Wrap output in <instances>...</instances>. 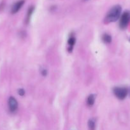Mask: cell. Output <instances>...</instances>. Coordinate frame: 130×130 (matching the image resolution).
Segmentation results:
<instances>
[{
	"mask_svg": "<svg viewBox=\"0 0 130 130\" xmlns=\"http://www.w3.org/2000/svg\"><path fill=\"white\" fill-rule=\"evenodd\" d=\"M122 12V8L120 5H115L113 6L106 15L104 19V22L108 24L114 22L120 19Z\"/></svg>",
	"mask_w": 130,
	"mask_h": 130,
	"instance_id": "cell-1",
	"label": "cell"
},
{
	"mask_svg": "<svg viewBox=\"0 0 130 130\" xmlns=\"http://www.w3.org/2000/svg\"><path fill=\"white\" fill-rule=\"evenodd\" d=\"M113 93L115 96L119 100H124L128 93V90L126 87L117 86L113 88Z\"/></svg>",
	"mask_w": 130,
	"mask_h": 130,
	"instance_id": "cell-2",
	"label": "cell"
},
{
	"mask_svg": "<svg viewBox=\"0 0 130 130\" xmlns=\"http://www.w3.org/2000/svg\"><path fill=\"white\" fill-rule=\"evenodd\" d=\"M130 22V11H125L120 17L119 27L121 29H125Z\"/></svg>",
	"mask_w": 130,
	"mask_h": 130,
	"instance_id": "cell-3",
	"label": "cell"
},
{
	"mask_svg": "<svg viewBox=\"0 0 130 130\" xmlns=\"http://www.w3.org/2000/svg\"><path fill=\"white\" fill-rule=\"evenodd\" d=\"M8 104L9 110H10V112L15 113L17 110L19 105H18L17 100L14 96H10L9 98L8 101Z\"/></svg>",
	"mask_w": 130,
	"mask_h": 130,
	"instance_id": "cell-4",
	"label": "cell"
},
{
	"mask_svg": "<svg viewBox=\"0 0 130 130\" xmlns=\"http://www.w3.org/2000/svg\"><path fill=\"white\" fill-rule=\"evenodd\" d=\"M25 1L24 0H20V1H17V2L15 3L14 5L12 6L11 9V13L12 14H15L16 13H17L19 10L21 9V8L22 7L23 5L24 4Z\"/></svg>",
	"mask_w": 130,
	"mask_h": 130,
	"instance_id": "cell-5",
	"label": "cell"
},
{
	"mask_svg": "<svg viewBox=\"0 0 130 130\" xmlns=\"http://www.w3.org/2000/svg\"><path fill=\"white\" fill-rule=\"evenodd\" d=\"M75 43H76V38L74 36V35L71 34L68 39V51L70 53L72 52Z\"/></svg>",
	"mask_w": 130,
	"mask_h": 130,
	"instance_id": "cell-6",
	"label": "cell"
},
{
	"mask_svg": "<svg viewBox=\"0 0 130 130\" xmlns=\"http://www.w3.org/2000/svg\"><path fill=\"white\" fill-rule=\"evenodd\" d=\"M95 100H96V95L94 94H90L88 96V97L87 98V105L89 107H92L95 103Z\"/></svg>",
	"mask_w": 130,
	"mask_h": 130,
	"instance_id": "cell-7",
	"label": "cell"
},
{
	"mask_svg": "<svg viewBox=\"0 0 130 130\" xmlns=\"http://www.w3.org/2000/svg\"><path fill=\"white\" fill-rule=\"evenodd\" d=\"M87 125L89 130H95L96 126V120L95 118H90L88 121Z\"/></svg>",
	"mask_w": 130,
	"mask_h": 130,
	"instance_id": "cell-8",
	"label": "cell"
},
{
	"mask_svg": "<svg viewBox=\"0 0 130 130\" xmlns=\"http://www.w3.org/2000/svg\"><path fill=\"white\" fill-rule=\"evenodd\" d=\"M101 39L103 43H105V44H110L112 42V38L110 34L105 33V34H103L101 37Z\"/></svg>",
	"mask_w": 130,
	"mask_h": 130,
	"instance_id": "cell-9",
	"label": "cell"
},
{
	"mask_svg": "<svg viewBox=\"0 0 130 130\" xmlns=\"http://www.w3.org/2000/svg\"><path fill=\"white\" fill-rule=\"evenodd\" d=\"M34 7L33 6H31V8H29V10H28V13H27V17H26V20H25V22H26V24H29V21H30L31 17L32 14H33V11H34Z\"/></svg>",
	"mask_w": 130,
	"mask_h": 130,
	"instance_id": "cell-10",
	"label": "cell"
},
{
	"mask_svg": "<svg viewBox=\"0 0 130 130\" xmlns=\"http://www.w3.org/2000/svg\"><path fill=\"white\" fill-rule=\"evenodd\" d=\"M17 93H18V94L20 95V96H24V95H25V90H24V89L20 88V89H19V90H18Z\"/></svg>",
	"mask_w": 130,
	"mask_h": 130,
	"instance_id": "cell-11",
	"label": "cell"
},
{
	"mask_svg": "<svg viewBox=\"0 0 130 130\" xmlns=\"http://www.w3.org/2000/svg\"><path fill=\"white\" fill-rule=\"evenodd\" d=\"M41 74L43 76H46L47 75V69H41Z\"/></svg>",
	"mask_w": 130,
	"mask_h": 130,
	"instance_id": "cell-12",
	"label": "cell"
},
{
	"mask_svg": "<svg viewBox=\"0 0 130 130\" xmlns=\"http://www.w3.org/2000/svg\"><path fill=\"white\" fill-rule=\"evenodd\" d=\"M84 1H89V0H84Z\"/></svg>",
	"mask_w": 130,
	"mask_h": 130,
	"instance_id": "cell-13",
	"label": "cell"
},
{
	"mask_svg": "<svg viewBox=\"0 0 130 130\" xmlns=\"http://www.w3.org/2000/svg\"><path fill=\"white\" fill-rule=\"evenodd\" d=\"M129 42H130V38H129Z\"/></svg>",
	"mask_w": 130,
	"mask_h": 130,
	"instance_id": "cell-14",
	"label": "cell"
}]
</instances>
